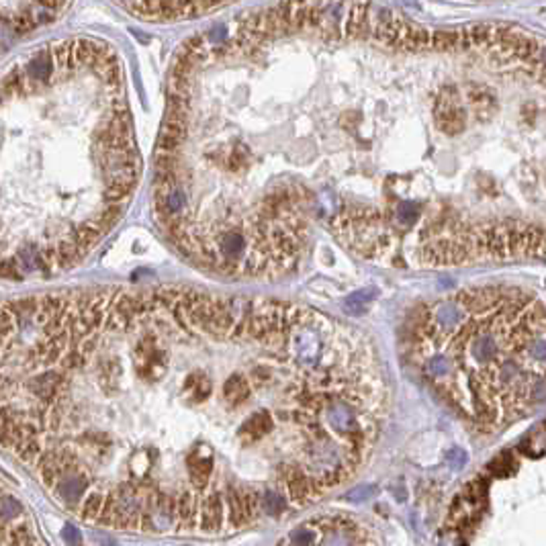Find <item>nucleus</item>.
<instances>
[{
	"label": "nucleus",
	"mask_w": 546,
	"mask_h": 546,
	"mask_svg": "<svg viewBox=\"0 0 546 546\" xmlns=\"http://www.w3.org/2000/svg\"><path fill=\"white\" fill-rule=\"evenodd\" d=\"M168 135L195 203L303 258L316 227L401 270L546 262V37L430 25L383 0H270L217 19Z\"/></svg>",
	"instance_id": "1"
},
{
	"label": "nucleus",
	"mask_w": 546,
	"mask_h": 546,
	"mask_svg": "<svg viewBox=\"0 0 546 546\" xmlns=\"http://www.w3.org/2000/svg\"><path fill=\"white\" fill-rule=\"evenodd\" d=\"M141 174L112 41L56 37L0 66V281L80 264L127 215Z\"/></svg>",
	"instance_id": "2"
},
{
	"label": "nucleus",
	"mask_w": 546,
	"mask_h": 546,
	"mask_svg": "<svg viewBox=\"0 0 546 546\" xmlns=\"http://www.w3.org/2000/svg\"><path fill=\"white\" fill-rule=\"evenodd\" d=\"M405 354L452 412L499 432L546 399V305L510 285L454 291L416 309Z\"/></svg>",
	"instance_id": "3"
},
{
	"label": "nucleus",
	"mask_w": 546,
	"mask_h": 546,
	"mask_svg": "<svg viewBox=\"0 0 546 546\" xmlns=\"http://www.w3.org/2000/svg\"><path fill=\"white\" fill-rule=\"evenodd\" d=\"M74 0H0V60L56 25Z\"/></svg>",
	"instance_id": "4"
},
{
	"label": "nucleus",
	"mask_w": 546,
	"mask_h": 546,
	"mask_svg": "<svg viewBox=\"0 0 546 546\" xmlns=\"http://www.w3.org/2000/svg\"><path fill=\"white\" fill-rule=\"evenodd\" d=\"M276 546H379V541L360 518L324 514L293 528Z\"/></svg>",
	"instance_id": "5"
},
{
	"label": "nucleus",
	"mask_w": 546,
	"mask_h": 546,
	"mask_svg": "<svg viewBox=\"0 0 546 546\" xmlns=\"http://www.w3.org/2000/svg\"><path fill=\"white\" fill-rule=\"evenodd\" d=\"M213 452L203 446V448H195L189 456H187V468H189V477L195 483L197 489H205L211 481L213 475Z\"/></svg>",
	"instance_id": "6"
},
{
	"label": "nucleus",
	"mask_w": 546,
	"mask_h": 546,
	"mask_svg": "<svg viewBox=\"0 0 546 546\" xmlns=\"http://www.w3.org/2000/svg\"><path fill=\"white\" fill-rule=\"evenodd\" d=\"M225 524V499L223 493H209L201 501L199 512V528L203 532H219Z\"/></svg>",
	"instance_id": "7"
},
{
	"label": "nucleus",
	"mask_w": 546,
	"mask_h": 546,
	"mask_svg": "<svg viewBox=\"0 0 546 546\" xmlns=\"http://www.w3.org/2000/svg\"><path fill=\"white\" fill-rule=\"evenodd\" d=\"M185 393L189 395V399L193 401H205L211 397L213 391V383L209 379V375L205 370H195L185 379Z\"/></svg>",
	"instance_id": "8"
},
{
	"label": "nucleus",
	"mask_w": 546,
	"mask_h": 546,
	"mask_svg": "<svg viewBox=\"0 0 546 546\" xmlns=\"http://www.w3.org/2000/svg\"><path fill=\"white\" fill-rule=\"evenodd\" d=\"M123 377V368L119 364V360L115 358H103L101 360V368H99V379L105 391H115V387L121 383Z\"/></svg>",
	"instance_id": "9"
},
{
	"label": "nucleus",
	"mask_w": 546,
	"mask_h": 546,
	"mask_svg": "<svg viewBox=\"0 0 546 546\" xmlns=\"http://www.w3.org/2000/svg\"><path fill=\"white\" fill-rule=\"evenodd\" d=\"M12 450L16 452V456H19L23 462H27V464H37V460H39V456L43 454L45 446H43V442H41V436H33L23 440V442L16 444Z\"/></svg>",
	"instance_id": "10"
},
{
	"label": "nucleus",
	"mask_w": 546,
	"mask_h": 546,
	"mask_svg": "<svg viewBox=\"0 0 546 546\" xmlns=\"http://www.w3.org/2000/svg\"><path fill=\"white\" fill-rule=\"evenodd\" d=\"M86 493V481L82 477H76V479H66L58 485V495L68 501V503H76L84 497Z\"/></svg>",
	"instance_id": "11"
},
{
	"label": "nucleus",
	"mask_w": 546,
	"mask_h": 546,
	"mask_svg": "<svg viewBox=\"0 0 546 546\" xmlns=\"http://www.w3.org/2000/svg\"><path fill=\"white\" fill-rule=\"evenodd\" d=\"M2 541L6 543V546H33V543H35L33 532L25 524L10 526Z\"/></svg>",
	"instance_id": "12"
},
{
	"label": "nucleus",
	"mask_w": 546,
	"mask_h": 546,
	"mask_svg": "<svg viewBox=\"0 0 546 546\" xmlns=\"http://www.w3.org/2000/svg\"><path fill=\"white\" fill-rule=\"evenodd\" d=\"M103 503H105V495H101V493L86 495L84 501H82V508H80V516L84 520H88V522H97L99 516H101Z\"/></svg>",
	"instance_id": "13"
},
{
	"label": "nucleus",
	"mask_w": 546,
	"mask_h": 546,
	"mask_svg": "<svg viewBox=\"0 0 546 546\" xmlns=\"http://www.w3.org/2000/svg\"><path fill=\"white\" fill-rule=\"evenodd\" d=\"M21 514V506L10 497V495H4L0 497V516L8 522L10 518H16Z\"/></svg>",
	"instance_id": "14"
},
{
	"label": "nucleus",
	"mask_w": 546,
	"mask_h": 546,
	"mask_svg": "<svg viewBox=\"0 0 546 546\" xmlns=\"http://www.w3.org/2000/svg\"><path fill=\"white\" fill-rule=\"evenodd\" d=\"M62 536H64L66 545L82 546V534H80V532H78L74 526H66V528H64V532H62Z\"/></svg>",
	"instance_id": "15"
}]
</instances>
